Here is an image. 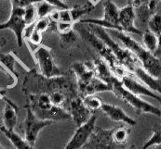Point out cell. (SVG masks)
Instances as JSON below:
<instances>
[{
  "instance_id": "cell-1",
  "label": "cell",
  "mask_w": 161,
  "mask_h": 149,
  "mask_svg": "<svg viewBox=\"0 0 161 149\" xmlns=\"http://www.w3.org/2000/svg\"><path fill=\"white\" fill-rule=\"evenodd\" d=\"M112 38L119 42L123 46L129 49L140 60L142 69L151 76L161 79V62L155 54L149 52L143 45L136 42L127 33L118 30H106Z\"/></svg>"
},
{
  "instance_id": "cell-2",
  "label": "cell",
  "mask_w": 161,
  "mask_h": 149,
  "mask_svg": "<svg viewBox=\"0 0 161 149\" xmlns=\"http://www.w3.org/2000/svg\"><path fill=\"white\" fill-rule=\"evenodd\" d=\"M74 30L96 50V52L100 55L101 59H103L108 65V67L110 68L113 75L115 78L121 81L122 78H124L125 76L131 74L119 62V60L116 59L112 50L96 34H94L90 28H86L83 25V23L77 21L74 23Z\"/></svg>"
},
{
  "instance_id": "cell-3",
  "label": "cell",
  "mask_w": 161,
  "mask_h": 149,
  "mask_svg": "<svg viewBox=\"0 0 161 149\" xmlns=\"http://www.w3.org/2000/svg\"><path fill=\"white\" fill-rule=\"evenodd\" d=\"M88 25H89L88 27L92 30V33L96 34L112 50V52L115 54L119 62L127 69V70L130 73L133 74L136 68L142 66L140 60L135 57V55L131 53L129 49H127L125 46H123L121 44L115 41L114 38H112L104 28L94 24H88Z\"/></svg>"
},
{
  "instance_id": "cell-4",
  "label": "cell",
  "mask_w": 161,
  "mask_h": 149,
  "mask_svg": "<svg viewBox=\"0 0 161 149\" xmlns=\"http://www.w3.org/2000/svg\"><path fill=\"white\" fill-rule=\"evenodd\" d=\"M33 112L41 120L51 121H64L71 120L67 110L63 107L54 106L47 94H38L30 95V104Z\"/></svg>"
},
{
  "instance_id": "cell-5",
  "label": "cell",
  "mask_w": 161,
  "mask_h": 149,
  "mask_svg": "<svg viewBox=\"0 0 161 149\" xmlns=\"http://www.w3.org/2000/svg\"><path fill=\"white\" fill-rule=\"evenodd\" d=\"M112 93L115 96L128 105L133 107L137 114H152L158 117H161V109L144 100H142L139 95L129 91L124 87L121 81L114 77L112 83Z\"/></svg>"
},
{
  "instance_id": "cell-6",
  "label": "cell",
  "mask_w": 161,
  "mask_h": 149,
  "mask_svg": "<svg viewBox=\"0 0 161 149\" xmlns=\"http://www.w3.org/2000/svg\"><path fill=\"white\" fill-rule=\"evenodd\" d=\"M34 58L38 65L42 76L46 78H56L64 75L63 71L57 67L48 48L38 46L34 52Z\"/></svg>"
},
{
  "instance_id": "cell-7",
  "label": "cell",
  "mask_w": 161,
  "mask_h": 149,
  "mask_svg": "<svg viewBox=\"0 0 161 149\" xmlns=\"http://www.w3.org/2000/svg\"><path fill=\"white\" fill-rule=\"evenodd\" d=\"M119 8L114 2L107 0L103 3V16L102 19H88L80 20L83 24H94L104 28L105 30H118L122 31L118 25Z\"/></svg>"
},
{
  "instance_id": "cell-8",
  "label": "cell",
  "mask_w": 161,
  "mask_h": 149,
  "mask_svg": "<svg viewBox=\"0 0 161 149\" xmlns=\"http://www.w3.org/2000/svg\"><path fill=\"white\" fill-rule=\"evenodd\" d=\"M53 121L41 120L36 116L31 106H26V117L24 120V138L32 146H35L36 139L42 129L50 125Z\"/></svg>"
},
{
  "instance_id": "cell-9",
  "label": "cell",
  "mask_w": 161,
  "mask_h": 149,
  "mask_svg": "<svg viewBox=\"0 0 161 149\" xmlns=\"http://www.w3.org/2000/svg\"><path fill=\"white\" fill-rule=\"evenodd\" d=\"M24 8L18 7H11V12L8 20L0 24V31L2 30H11L15 36L18 45L21 47L23 43V33L26 28V23L23 19Z\"/></svg>"
},
{
  "instance_id": "cell-10",
  "label": "cell",
  "mask_w": 161,
  "mask_h": 149,
  "mask_svg": "<svg viewBox=\"0 0 161 149\" xmlns=\"http://www.w3.org/2000/svg\"><path fill=\"white\" fill-rule=\"evenodd\" d=\"M96 121L97 116L96 114H92L90 120L82 124L81 126L77 127L75 131L74 135L65 146L64 149H82L89 142L92 134L93 133L96 128Z\"/></svg>"
},
{
  "instance_id": "cell-11",
  "label": "cell",
  "mask_w": 161,
  "mask_h": 149,
  "mask_svg": "<svg viewBox=\"0 0 161 149\" xmlns=\"http://www.w3.org/2000/svg\"><path fill=\"white\" fill-rule=\"evenodd\" d=\"M113 130L95 128L89 142L85 146L86 149H116V145L113 139Z\"/></svg>"
},
{
  "instance_id": "cell-12",
  "label": "cell",
  "mask_w": 161,
  "mask_h": 149,
  "mask_svg": "<svg viewBox=\"0 0 161 149\" xmlns=\"http://www.w3.org/2000/svg\"><path fill=\"white\" fill-rule=\"evenodd\" d=\"M68 113L76 127L87 122L92 117V113L85 106L81 96H74L68 103Z\"/></svg>"
},
{
  "instance_id": "cell-13",
  "label": "cell",
  "mask_w": 161,
  "mask_h": 149,
  "mask_svg": "<svg viewBox=\"0 0 161 149\" xmlns=\"http://www.w3.org/2000/svg\"><path fill=\"white\" fill-rule=\"evenodd\" d=\"M134 77L135 76L133 74H130V75H127L124 78H122L121 83H122V85H124V87L127 88L131 93L135 94L136 95H139V96L143 95V96L151 97L153 99H156L159 104H161L160 95L154 92L153 90L148 88L145 85L139 83L136 79H134Z\"/></svg>"
},
{
  "instance_id": "cell-14",
  "label": "cell",
  "mask_w": 161,
  "mask_h": 149,
  "mask_svg": "<svg viewBox=\"0 0 161 149\" xmlns=\"http://www.w3.org/2000/svg\"><path fill=\"white\" fill-rule=\"evenodd\" d=\"M135 18H136L135 10L130 4L127 5L122 8H119L118 25L120 26L122 32H125L127 33L142 34V31L139 30L134 24Z\"/></svg>"
},
{
  "instance_id": "cell-15",
  "label": "cell",
  "mask_w": 161,
  "mask_h": 149,
  "mask_svg": "<svg viewBox=\"0 0 161 149\" xmlns=\"http://www.w3.org/2000/svg\"><path fill=\"white\" fill-rule=\"evenodd\" d=\"M101 110L113 121L115 122H122L128 126H135L137 124V121L130 118L121 107L119 106L103 103Z\"/></svg>"
},
{
  "instance_id": "cell-16",
  "label": "cell",
  "mask_w": 161,
  "mask_h": 149,
  "mask_svg": "<svg viewBox=\"0 0 161 149\" xmlns=\"http://www.w3.org/2000/svg\"><path fill=\"white\" fill-rule=\"evenodd\" d=\"M71 69L74 71L76 77V85H77L78 93H80L95 77L94 72L86 64V62L84 63L78 62V63L73 64L71 66Z\"/></svg>"
},
{
  "instance_id": "cell-17",
  "label": "cell",
  "mask_w": 161,
  "mask_h": 149,
  "mask_svg": "<svg viewBox=\"0 0 161 149\" xmlns=\"http://www.w3.org/2000/svg\"><path fill=\"white\" fill-rule=\"evenodd\" d=\"M86 64L92 69V71L94 72L95 77H97L101 81L104 82L105 84L112 86L113 79L115 76L113 75L110 68L108 67V65L106 64V62L103 59H97L95 60L86 62Z\"/></svg>"
},
{
  "instance_id": "cell-18",
  "label": "cell",
  "mask_w": 161,
  "mask_h": 149,
  "mask_svg": "<svg viewBox=\"0 0 161 149\" xmlns=\"http://www.w3.org/2000/svg\"><path fill=\"white\" fill-rule=\"evenodd\" d=\"M18 121L17 107L8 99H5V106L3 111L4 127L8 130H14Z\"/></svg>"
},
{
  "instance_id": "cell-19",
  "label": "cell",
  "mask_w": 161,
  "mask_h": 149,
  "mask_svg": "<svg viewBox=\"0 0 161 149\" xmlns=\"http://www.w3.org/2000/svg\"><path fill=\"white\" fill-rule=\"evenodd\" d=\"M133 75L135 77H137L138 79L141 80V82L145 85L148 88H150L151 90H153L154 92L158 93V95H161V83L159 79L154 78L153 76H151L150 74H148L142 66H140L138 68H136V69L134 70Z\"/></svg>"
},
{
  "instance_id": "cell-20",
  "label": "cell",
  "mask_w": 161,
  "mask_h": 149,
  "mask_svg": "<svg viewBox=\"0 0 161 149\" xmlns=\"http://www.w3.org/2000/svg\"><path fill=\"white\" fill-rule=\"evenodd\" d=\"M103 92H112V86L101 81L97 77H94L92 82L79 93V96L84 97L89 95H96Z\"/></svg>"
},
{
  "instance_id": "cell-21",
  "label": "cell",
  "mask_w": 161,
  "mask_h": 149,
  "mask_svg": "<svg viewBox=\"0 0 161 149\" xmlns=\"http://www.w3.org/2000/svg\"><path fill=\"white\" fill-rule=\"evenodd\" d=\"M1 131L16 149H35L34 146H32L25 140V138H23L21 135L15 132L14 130H8L3 126L1 127Z\"/></svg>"
},
{
  "instance_id": "cell-22",
  "label": "cell",
  "mask_w": 161,
  "mask_h": 149,
  "mask_svg": "<svg viewBox=\"0 0 161 149\" xmlns=\"http://www.w3.org/2000/svg\"><path fill=\"white\" fill-rule=\"evenodd\" d=\"M130 137V129L128 126L122 125L113 130V139L116 146L126 145Z\"/></svg>"
},
{
  "instance_id": "cell-23",
  "label": "cell",
  "mask_w": 161,
  "mask_h": 149,
  "mask_svg": "<svg viewBox=\"0 0 161 149\" xmlns=\"http://www.w3.org/2000/svg\"><path fill=\"white\" fill-rule=\"evenodd\" d=\"M142 43H143V46L149 52L155 54L158 48L159 38L155 33L147 30L144 33H142Z\"/></svg>"
},
{
  "instance_id": "cell-24",
  "label": "cell",
  "mask_w": 161,
  "mask_h": 149,
  "mask_svg": "<svg viewBox=\"0 0 161 149\" xmlns=\"http://www.w3.org/2000/svg\"><path fill=\"white\" fill-rule=\"evenodd\" d=\"M94 5H92V3L90 5H84V6H75V8L70 9V13H71V17L73 22H77L81 20V18L89 13H91L92 9L94 8Z\"/></svg>"
},
{
  "instance_id": "cell-25",
  "label": "cell",
  "mask_w": 161,
  "mask_h": 149,
  "mask_svg": "<svg viewBox=\"0 0 161 149\" xmlns=\"http://www.w3.org/2000/svg\"><path fill=\"white\" fill-rule=\"evenodd\" d=\"M83 99V103L85 106L92 112V114H94L96 111L101 110L103 102L102 101V99L100 97H98L96 95H86L84 97H82Z\"/></svg>"
},
{
  "instance_id": "cell-26",
  "label": "cell",
  "mask_w": 161,
  "mask_h": 149,
  "mask_svg": "<svg viewBox=\"0 0 161 149\" xmlns=\"http://www.w3.org/2000/svg\"><path fill=\"white\" fill-rule=\"evenodd\" d=\"M15 62H16V59L12 55V53L4 54L0 52V63L7 69H8L14 76L17 77V72L15 70Z\"/></svg>"
},
{
  "instance_id": "cell-27",
  "label": "cell",
  "mask_w": 161,
  "mask_h": 149,
  "mask_svg": "<svg viewBox=\"0 0 161 149\" xmlns=\"http://www.w3.org/2000/svg\"><path fill=\"white\" fill-rule=\"evenodd\" d=\"M36 8L37 19L48 17L52 11H54L55 9H58L56 7L52 6L51 4L47 3V2L44 1V0H42L39 3L36 4Z\"/></svg>"
},
{
  "instance_id": "cell-28",
  "label": "cell",
  "mask_w": 161,
  "mask_h": 149,
  "mask_svg": "<svg viewBox=\"0 0 161 149\" xmlns=\"http://www.w3.org/2000/svg\"><path fill=\"white\" fill-rule=\"evenodd\" d=\"M159 144H161V124L156 125L152 129V136L143 144L142 149H147Z\"/></svg>"
},
{
  "instance_id": "cell-29",
  "label": "cell",
  "mask_w": 161,
  "mask_h": 149,
  "mask_svg": "<svg viewBox=\"0 0 161 149\" xmlns=\"http://www.w3.org/2000/svg\"><path fill=\"white\" fill-rule=\"evenodd\" d=\"M147 25L148 30L159 37L161 35V14L154 13L147 21Z\"/></svg>"
},
{
  "instance_id": "cell-30",
  "label": "cell",
  "mask_w": 161,
  "mask_h": 149,
  "mask_svg": "<svg viewBox=\"0 0 161 149\" xmlns=\"http://www.w3.org/2000/svg\"><path fill=\"white\" fill-rule=\"evenodd\" d=\"M49 98L51 103L56 106L63 107L67 102V96L64 91H54L49 94Z\"/></svg>"
},
{
  "instance_id": "cell-31",
  "label": "cell",
  "mask_w": 161,
  "mask_h": 149,
  "mask_svg": "<svg viewBox=\"0 0 161 149\" xmlns=\"http://www.w3.org/2000/svg\"><path fill=\"white\" fill-rule=\"evenodd\" d=\"M23 19L26 23V25H30L37 20V14H36V8L35 5H30L26 8H24V15Z\"/></svg>"
},
{
  "instance_id": "cell-32",
  "label": "cell",
  "mask_w": 161,
  "mask_h": 149,
  "mask_svg": "<svg viewBox=\"0 0 161 149\" xmlns=\"http://www.w3.org/2000/svg\"><path fill=\"white\" fill-rule=\"evenodd\" d=\"M61 44L62 46H69L71 44H75L77 41V36L75 33V31L73 29L68 33H61Z\"/></svg>"
},
{
  "instance_id": "cell-33",
  "label": "cell",
  "mask_w": 161,
  "mask_h": 149,
  "mask_svg": "<svg viewBox=\"0 0 161 149\" xmlns=\"http://www.w3.org/2000/svg\"><path fill=\"white\" fill-rule=\"evenodd\" d=\"M51 25V20L49 17L46 18H41V19H37L35 22V29L40 33H45L47 30H49Z\"/></svg>"
},
{
  "instance_id": "cell-34",
  "label": "cell",
  "mask_w": 161,
  "mask_h": 149,
  "mask_svg": "<svg viewBox=\"0 0 161 149\" xmlns=\"http://www.w3.org/2000/svg\"><path fill=\"white\" fill-rule=\"evenodd\" d=\"M74 29V23L73 22H64V21H58L56 23V31L61 33H68L71 30Z\"/></svg>"
},
{
  "instance_id": "cell-35",
  "label": "cell",
  "mask_w": 161,
  "mask_h": 149,
  "mask_svg": "<svg viewBox=\"0 0 161 149\" xmlns=\"http://www.w3.org/2000/svg\"><path fill=\"white\" fill-rule=\"evenodd\" d=\"M42 38H43L42 33L34 29V31L31 33V34L29 35V37L26 40L34 45H38V44H40V43L42 42Z\"/></svg>"
},
{
  "instance_id": "cell-36",
  "label": "cell",
  "mask_w": 161,
  "mask_h": 149,
  "mask_svg": "<svg viewBox=\"0 0 161 149\" xmlns=\"http://www.w3.org/2000/svg\"><path fill=\"white\" fill-rule=\"evenodd\" d=\"M42 0H10L11 7H18V8H26L30 5H35L39 3Z\"/></svg>"
},
{
  "instance_id": "cell-37",
  "label": "cell",
  "mask_w": 161,
  "mask_h": 149,
  "mask_svg": "<svg viewBox=\"0 0 161 149\" xmlns=\"http://www.w3.org/2000/svg\"><path fill=\"white\" fill-rule=\"evenodd\" d=\"M59 21L73 22L69 8H66V9H59Z\"/></svg>"
},
{
  "instance_id": "cell-38",
  "label": "cell",
  "mask_w": 161,
  "mask_h": 149,
  "mask_svg": "<svg viewBox=\"0 0 161 149\" xmlns=\"http://www.w3.org/2000/svg\"><path fill=\"white\" fill-rule=\"evenodd\" d=\"M47 3L51 4L52 6L56 7L58 9H66V8H69L68 6L63 1V0H44Z\"/></svg>"
},
{
  "instance_id": "cell-39",
  "label": "cell",
  "mask_w": 161,
  "mask_h": 149,
  "mask_svg": "<svg viewBox=\"0 0 161 149\" xmlns=\"http://www.w3.org/2000/svg\"><path fill=\"white\" fill-rule=\"evenodd\" d=\"M6 44H7V40L4 37H0V49L2 47H4L6 45Z\"/></svg>"
},
{
  "instance_id": "cell-40",
  "label": "cell",
  "mask_w": 161,
  "mask_h": 149,
  "mask_svg": "<svg viewBox=\"0 0 161 149\" xmlns=\"http://www.w3.org/2000/svg\"><path fill=\"white\" fill-rule=\"evenodd\" d=\"M147 149H161V144H159V145H156V146H151V147H149V148Z\"/></svg>"
},
{
  "instance_id": "cell-41",
  "label": "cell",
  "mask_w": 161,
  "mask_h": 149,
  "mask_svg": "<svg viewBox=\"0 0 161 149\" xmlns=\"http://www.w3.org/2000/svg\"><path fill=\"white\" fill-rule=\"evenodd\" d=\"M158 38H159V44H158V48L157 52H160L161 53V35ZM157 52H156V53H157Z\"/></svg>"
},
{
  "instance_id": "cell-42",
  "label": "cell",
  "mask_w": 161,
  "mask_h": 149,
  "mask_svg": "<svg viewBox=\"0 0 161 149\" xmlns=\"http://www.w3.org/2000/svg\"><path fill=\"white\" fill-rule=\"evenodd\" d=\"M127 149H138V148L136 147V146H135V145H130V146H129Z\"/></svg>"
},
{
  "instance_id": "cell-43",
  "label": "cell",
  "mask_w": 161,
  "mask_h": 149,
  "mask_svg": "<svg viewBox=\"0 0 161 149\" xmlns=\"http://www.w3.org/2000/svg\"><path fill=\"white\" fill-rule=\"evenodd\" d=\"M157 1H158V2H161V0H157Z\"/></svg>"
},
{
  "instance_id": "cell-44",
  "label": "cell",
  "mask_w": 161,
  "mask_h": 149,
  "mask_svg": "<svg viewBox=\"0 0 161 149\" xmlns=\"http://www.w3.org/2000/svg\"><path fill=\"white\" fill-rule=\"evenodd\" d=\"M129 1H130V0H129Z\"/></svg>"
},
{
  "instance_id": "cell-45",
  "label": "cell",
  "mask_w": 161,
  "mask_h": 149,
  "mask_svg": "<svg viewBox=\"0 0 161 149\" xmlns=\"http://www.w3.org/2000/svg\"><path fill=\"white\" fill-rule=\"evenodd\" d=\"M160 105H161V104H160Z\"/></svg>"
}]
</instances>
